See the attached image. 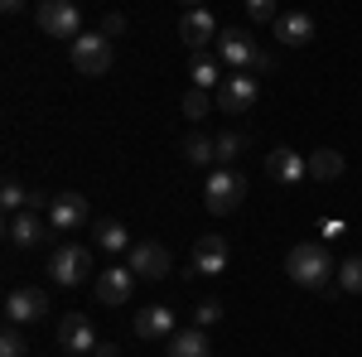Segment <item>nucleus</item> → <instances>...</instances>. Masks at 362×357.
I'll return each mask as SVG.
<instances>
[{"instance_id": "c85d7f7f", "label": "nucleus", "mask_w": 362, "mask_h": 357, "mask_svg": "<svg viewBox=\"0 0 362 357\" xmlns=\"http://www.w3.org/2000/svg\"><path fill=\"white\" fill-rule=\"evenodd\" d=\"M218 319H223V300H198V309H194L198 329H208V324H218Z\"/></svg>"}, {"instance_id": "1a4fd4ad", "label": "nucleus", "mask_w": 362, "mask_h": 357, "mask_svg": "<svg viewBox=\"0 0 362 357\" xmlns=\"http://www.w3.org/2000/svg\"><path fill=\"white\" fill-rule=\"evenodd\" d=\"M256 97H261V83L247 78V73H232V78H223V87H218L223 116H247V111L256 107Z\"/></svg>"}, {"instance_id": "f3484780", "label": "nucleus", "mask_w": 362, "mask_h": 357, "mask_svg": "<svg viewBox=\"0 0 362 357\" xmlns=\"http://www.w3.org/2000/svg\"><path fill=\"white\" fill-rule=\"evenodd\" d=\"M136 333L140 338H174V309L169 304H145L136 314Z\"/></svg>"}, {"instance_id": "4be33fe9", "label": "nucleus", "mask_w": 362, "mask_h": 357, "mask_svg": "<svg viewBox=\"0 0 362 357\" xmlns=\"http://www.w3.org/2000/svg\"><path fill=\"white\" fill-rule=\"evenodd\" d=\"M213 160H218V140L213 136H189L184 140V165H213Z\"/></svg>"}, {"instance_id": "dca6fc26", "label": "nucleus", "mask_w": 362, "mask_h": 357, "mask_svg": "<svg viewBox=\"0 0 362 357\" xmlns=\"http://www.w3.org/2000/svg\"><path fill=\"white\" fill-rule=\"evenodd\" d=\"M5 232H10V247L15 251H34L44 242V222L34 218V208H29V213H15V218L5 222Z\"/></svg>"}, {"instance_id": "9b49d317", "label": "nucleus", "mask_w": 362, "mask_h": 357, "mask_svg": "<svg viewBox=\"0 0 362 357\" xmlns=\"http://www.w3.org/2000/svg\"><path fill=\"white\" fill-rule=\"evenodd\" d=\"M126 266L136 271V280L145 275V280H165L169 271H174V261H169V251L160 247V242H136V247L126 251Z\"/></svg>"}, {"instance_id": "4468645a", "label": "nucleus", "mask_w": 362, "mask_h": 357, "mask_svg": "<svg viewBox=\"0 0 362 357\" xmlns=\"http://www.w3.org/2000/svg\"><path fill=\"white\" fill-rule=\"evenodd\" d=\"M266 174H271L276 184H300V179L309 174V160H305V155H295L290 145H276V150L266 155Z\"/></svg>"}, {"instance_id": "9d476101", "label": "nucleus", "mask_w": 362, "mask_h": 357, "mask_svg": "<svg viewBox=\"0 0 362 357\" xmlns=\"http://www.w3.org/2000/svg\"><path fill=\"white\" fill-rule=\"evenodd\" d=\"M58 343L73 357H97V348H102V338H97V329H92L87 314H68V319L58 324Z\"/></svg>"}, {"instance_id": "f03ea898", "label": "nucleus", "mask_w": 362, "mask_h": 357, "mask_svg": "<svg viewBox=\"0 0 362 357\" xmlns=\"http://www.w3.org/2000/svg\"><path fill=\"white\" fill-rule=\"evenodd\" d=\"M218 54H223V63L232 68V73H247V78L271 73V54L251 39L247 29H237V25H227L223 34H218Z\"/></svg>"}, {"instance_id": "20e7f679", "label": "nucleus", "mask_w": 362, "mask_h": 357, "mask_svg": "<svg viewBox=\"0 0 362 357\" xmlns=\"http://www.w3.org/2000/svg\"><path fill=\"white\" fill-rule=\"evenodd\" d=\"M68 58H73V68L83 78H107V68H112V39L107 34H83V39L68 44Z\"/></svg>"}, {"instance_id": "b1692460", "label": "nucleus", "mask_w": 362, "mask_h": 357, "mask_svg": "<svg viewBox=\"0 0 362 357\" xmlns=\"http://www.w3.org/2000/svg\"><path fill=\"white\" fill-rule=\"evenodd\" d=\"M338 290H348V295H362V256H348V261H338Z\"/></svg>"}, {"instance_id": "7ed1b4c3", "label": "nucleus", "mask_w": 362, "mask_h": 357, "mask_svg": "<svg viewBox=\"0 0 362 357\" xmlns=\"http://www.w3.org/2000/svg\"><path fill=\"white\" fill-rule=\"evenodd\" d=\"M242 198H247V174H237V169H213V174H208L203 208H208L213 218H227V213H237V208H242Z\"/></svg>"}, {"instance_id": "5701e85b", "label": "nucleus", "mask_w": 362, "mask_h": 357, "mask_svg": "<svg viewBox=\"0 0 362 357\" xmlns=\"http://www.w3.org/2000/svg\"><path fill=\"white\" fill-rule=\"evenodd\" d=\"M189 78H194L198 92H213V87H223V78H218V58L213 54H198L194 68H189Z\"/></svg>"}, {"instance_id": "bb28decb", "label": "nucleus", "mask_w": 362, "mask_h": 357, "mask_svg": "<svg viewBox=\"0 0 362 357\" xmlns=\"http://www.w3.org/2000/svg\"><path fill=\"white\" fill-rule=\"evenodd\" d=\"M242 150H247V140L237 136V131H223V136H218V160H223V169H232V160H237Z\"/></svg>"}, {"instance_id": "39448f33", "label": "nucleus", "mask_w": 362, "mask_h": 357, "mask_svg": "<svg viewBox=\"0 0 362 357\" xmlns=\"http://www.w3.org/2000/svg\"><path fill=\"white\" fill-rule=\"evenodd\" d=\"M34 25L44 34H54V39H83V10L68 5V0H44L34 10Z\"/></svg>"}, {"instance_id": "412c9836", "label": "nucleus", "mask_w": 362, "mask_h": 357, "mask_svg": "<svg viewBox=\"0 0 362 357\" xmlns=\"http://www.w3.org/2000/svg\"><path fill=\"white\" fill-rule=\"evenodd\" d=\"M97 247H102V251H131L136 242H131V232H126L121 222L102 218V222H97Z\"/></svg>"}, {"instance_id": "7c9ffc66", "label": "nucleus", "mask_w": 362, "mask_h": 357, "mask_svg": "<svg viewBox=\"0 0 362 357\" xmlns=\"http://www.w3.org/2000/svg\"><path fill=\"white\" fill-rule=\"evenodd\" d=\"M319 232H324V242H329V237H343V222L329 218V222H319Z\"/></svg>"}, {"instance_id": "6e6552de", "label": "nucleus", "mask_w": 362, "mask_h": 357, "mask_svg": "<svg viewBox=\"0 0 362 357\" xmlns=\"http://www.w3.org/2000/svg\"><path fill=\"white\" fill-rule=\"evenodd\" d=\"M44 314H49V295H44V290H34V285L10 290V295H5V324H15V329L39 324Z\"/></svg>"}, {"instance_id": "2eb2a0df", "label": "nucleus", "mask_w": 362, "mask_h": 357, "mask_svg": "<svg viewBox=\"0 0 362 357\" xmlns=\"http://www.w3.org/2000/svg\"><path fill=\"white\" fill-rule=\"evenodd\" d=\"M194 271L198 275H223L227 271V242L218 232H208V237L194 242Z\"/></svg>"}, {"instance_id": "a878e982", "label": "nucleus", "mask_w": 362, "mask_h": 357, "mask_svg": "<svg viewBox=\"0 0 362 357\" xmlns=\"http://www.w3.org/2000/svg\"><path fill=\"white\" fill-rule=\"evenodd\" d=\"M213 102H218V97H208V92H198V87H189V92H184V116H189V121H203Z\"/></svg>"}, {"instance_id": "6ab92c4d", "label": "nucleus", "mask_w": 362, "mask_h": 357, "mask_svg": "<svg viewBox=\"0 0 362 357\" xmlns=\"http://www.w3.org/2000/svg\"><path fill=\"white\" fill-rule=\"evenodd\" d=\"M169 357H213V343L203 329H184L169 338Z\"/></svg>"}, {"instance_id": "ddd939ff", "label": "nucleus", "mask_w": 362, "mask_h": 357, "mask_svg": "<svg viewBox=\"0 0 362 357\" xmlns=\"http://www.w3.org/2000/svg\"><path fill=\"white\" fill-rule=\"evenodd\" d=\"M136 295V271L131 266H107L97 275V300L102 304H131Z\"/></svg>"}, {"instance_id": "cd10ccee", "label": "nucleus", "mask_w": 362, "mask_h": 357, "mask_svg": "<svg viewBox=\"0 0 362 357\" xmlns=\"http://www.w3.org/2000/svg\"><path fill=\"white\" fill-rule=\"evenodd\" d=\"M247 20H256V25H276L280 20L276 0H247Z\"/></svg>"}, {"instance_id": "f8f14e48", "label": "nucleus", "mask_w": 362, "mask_h": 357, "mask_svg": "<svg viewBox=\"0 0 362 357\" xmlns=\"http://www.w3.org/2000/svg\"><path fill=\"white\" fill-rule=\"evenodd\" d=\"M49 222H54V232H78L87 222V198L83 193H54L49 198Z\"/></svg>"}, {"instance_id": "0eeeda50", "label": "nucleus", "mask_w": 362, "mask_h": 357, "mask_svg": "<svg viewBox=\"0 0 362 357\" xmlns=\"http://www.w3.org/2000/svg\"><path fill=\"white\" fill-rule=\"evenodd\" d=\"M218 34H223V29H218V20H213V10H203V5L179 15V39H184V49H189L194 58L208 54V44H218Z\"/></svg>"}, {"instance_id": "393cba45", "label": "nucleus", "mask_w": 362, "mask_h": 357, "mask_svg": "<svg viewBox=\"0 0 362 357\" xmlns=\"http://www.w3.org/2000/svg\"><path fill=\"white\" fill-rule=\"evenodd\" d=\"M0 357H29V338H25V329L5 324V333H0Z\"/></svg>"}, {"instance_id": "aec40b11", "label": "nucleus", "mask_w": 362, "mask_h": 357, "mask_svg": "<svg viewBox=\"0 0 362 357\" xmlns=\"http://www.w3.org/2000/svg\"><path fill=\"white\" fill-rule=\"evenodd\" d=\"M338 174H343V155H338V150H314V155H309V179L334 184Z\"/></svg>"}, {"instance_id": "2f4dec72", "label": "nucleus", "mask_w": 362, "mask_h": 357, "mask_svg": "<svg viewBox=\"0 0 362 357\" xmlns=\"http://www.w3.org/2000/svg\"><path fill=\"white\" fill-rule=\"evenodd\" d=\"M116 353H121L116 343H102V348H97V357H116Z\"/></svg>"}, {"instance_id": "c756f323", "label": "nucleus", "mask_w": 362, "mask_h": 357, "mask_svg": "<svg viewBox=\"0 0 362 357\" xmlns=\"http://www.w3.org/2000/svg\"><path fill=\"white\" fill-rule=\"evenodd\" d=\"M121 29H126V15H107V20H102V34H107V39L121 34Z\"/></svg>"}, {"instance_id": "f257e3e1", "label": "nucleus", "mask_w": 362, "mask_h": 357, "mask_svg": "<svg viewBox=\"0 0 362 357\" xmlns=\"http://www.w3.org/2000/svg\"><path fill=\"white\" fill-rule=\"evenodd\" d=\"M285 275L295 285H305V290H324L338 275V261L324 242H300V247H290V256H285Z\"/></svg>"}, {"instance_id": "a211bd4d", "label": "nucleus", "mask_w": 362, "mask_h": 357, "mask_svg": "<svg viewBox=\"0 0 362 357\" xmlns=\"http://www.w3.org/2000/svg\"><path fill=\"white\" fill-rule=\"evenodd\" d=\"M276 39H280V44H290V49H300V44H309V39H314V20H309L305 10L280 15V20H276Z\"/></svg>"}, {"instance_id": "423d86ee", "label": "nucleus", "mask_w": 362, "mask_h": 357, "mask_svg": "<svg viewBox=\"0 0 362 357\" xmlns=\"http://www.w3.org/2000/svg\"><path fill=\"white\" fill-rule=\"evenodd\" d=\"M49 275H54V285H63V290H78L87 275H92V251L78 247V242L58 247L54 261H49Z\"/></svg>"}]
</instances>
